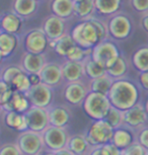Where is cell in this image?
Here are the masks:
<instances>
[{
	"instance_id": "d590c367",
	"label": "cell",
	"mask_w": 148,
	"mask_h": 155,
	"mask_svg": "<svg viewBox=\"0 0 148 155\" xmlns=\"http://www.w3.org/2000/svg\"><path fill=\"white\" fill-rule=\"evenodd\" d=\"M21 72H24V69H22L21 67L9 66L3 70L2 76H1V80H3L4 82H6L7 84L10 85L11 82H12V80L15 78V76H17Z\"/></svg>"
},
{
	"instance_id": "f907efd6",
	"label": "cell",
	"mask_w": 148,
	"mask_h": 155,
	"mask_svg": "<svg viewBox=\"0 0 148 155\" xmlns=\"http://www.w3.org/2000/svg\"><path fill=\"white\" fill-rule=\"evenodd\" d=\"M74 2H78V1H80V0H73Z\"/></svg>"
},
{
	"instance_id": "ee69618b",
	"label": "cell",
	"mask_w": 148,
	"mask_h": 155,
	"mask_svg": "<svg viewBox=\"0 0 148 155\" xmlns=\"http://www.w3.org/2000/svg\"><path fill=\"white\" fill-rule=\"evenodd\" d=\"M28 78H30V81L31 83V85H36V84H39L41 81V77L38 73H31L28 74Z\"/></svg>"
},
{
	"instance_id": "3957f363",
	"label": "cell",
	"mask_w": 148,
	"mask_h": 155,
	"mask_svg": "<svg viewBox=\"0 0 148 155\" xmlns=\"http://www.w3.org/2000/svg\"><path fill=\"white\" fill-rule=\"evenodd\" d=\"M85 114L94 120H104L108 115L112 104L108 95L100 92H89L82 102Z\"/></svg>"
},
{
	"instance_id": "7a4b0ae2",
	"label": "cell",
	"mask_w": 148,
	"mask_h": 155,
	"mask_svg": "<svg viewBox=\"0 0 148 155\" xmlns=\"http://www.w3.org/2000/svg\"><path fill=\"white\" fill-rule=\"evenodd\" d=\"M71 36L76 45L83 49H92L103 41L95 19H86L78 23L72 31Z\"/></svg>"
},
{
	"instance_id": "e0dca14e",
	"label": "cell",
	"mask_w": 148,
	"mask_h": 155,
	"mask_svg": "<svg viewBox=\"0 0 148 155\" xmlns=\"http://www.w3.org/2000/svg\"><path fill=\"white\" fill-rule=\"evenodd\" d=\"M62 69L63 78L69 82H74V81H79L81 76L84 73L83 62H76V61L67 60L61 65Z\"/></svg>"
},
{
	"instance_id": "277c9868",
	"label": "cell",
	"mask_w": 148,
	"mask_h": 155,
	"mask_svg": "<svg viewBox=\"0 0 148 155\" xmlns=\"http://www.w3.org/2000/svg\"><path fill=\"white\" fill-rule=\"evenodd\" d=\"M120 57V52L114 43L101 41L92 48L91 58L108 70Z\"/></svg>"
},
{
	"instance_id": "52a82bcc",
	"label": "cell",
	"mask_w": 148,
	"mask_h": 155,
	"mask_svg": "<svg viewBox=\"0 0 148 155\" xmlns=\"http://www.w3.org/2000/svg\"><path fill=\"white\" fill-rule=\"evenodd\" d=\"M25 96L31 102V106L47 107H50L52 101H53V91L52 87L47 84L40 82L36 85H31V87L25 92Z\"/></svg>"
},
{
	"instance_id": "8fae6325",
	"label": "cell",
	"mask_w": 148,
	"mask_h": 155,
	"mask_svg": "<svg viewBox=\"0 0 148 155\" xmlns=\"http://www.w3.org/2000/svg\"><path fill=\"white\" fill-rule=\"evenodd\" d=\"M49 39L44 31L35 30L30 31L25 39V47L27 52L34 54H43L47 49Z\"/></svg>"
},
{
	"instance_id": "d6986e66",
	"label": "cell",
	"mask_w": 148,
	"mask_h": 155,
	"mask_svg": "<svg viewBox=\"0 0 148 155\" xmlns=\"http://www.w3.org/2000/svg\"><path fill=\"white\" fill-rule=\"evenodd\" d=\"M49 113V121L50 125L55 127L64 128L68 124L70 115L68 110L63 107H53L48 109Z\"/></svg>"
},
{
	"instance_id": "1f68e13d",
	"label": "cell",
	"mask_w": 148,
	"mask_h": 155,
	"mask_svg": "<svg viewBox=\"0 0 148 155\" xmlns=\"http://www.w3.org/2000/svg\"><path fill=\"white\" fill-rule=\"evenodd\" d=\"M133 139L132 135L130 134L128 131L124 130V129H116L114 132V136H113L112 143L117 146L118 148H120L121 150L127 148L128 146L132 144Z\"/></svg>"
},
{
	"instance_id": "f5cc1de1",
	"label": "cell",
	"mask_w": 148,
	"mask_h": 155,
	"mask_svg": "<svg viewBox=\"0 0 148 155\" xmlns=\"http://www.w3.org/2000/svg\"><path fill=\"white\" fill-rule=\"evenodd\" d=\"M37 1H38V0H37Z\"/></svg>"
},
{
	"instance_id": "d4e9b609",
	"label": "cell",
	"mask_w": 148,
	"mask_h": 155,
	"mask_svg": "<svg viewBox=\"0 0 148 155\" xmlns=\"http://www.w3.org/2000/svg\"><path fill=\"white\" fill-rule=\"evenodd\" d=\"M50 45L53 47L58 55L66 57L68 54V52L76 45V43L74 42L72 36L64 34L62 37H60L59 39H57L55 41H51Z\"/></svg>"
},
{
	"instance_id": "ab89813d",
	"label": "cell",
	"mask_w": 148,
	"mask_h": 155,
	"mask_svg": "<svg viewBox=\"0 0 148 155\" xmlns=\"http://www.w3.org/2000/svg\"><path fill=\"white\" fill-rule=\"evenodd\" d=\"M101 148H103L104 155H122L121 149L118 148L117 146L112 142L101 145Z\"/></svg>"
},
{
	"instance_id": "b9f144b4",
	"label": "cell",
	"mask_w": 148,
	"mask_h": 155,
	"mask_svg": "<svg viewBox=\"0 0 148 155\" xmlns=\"http://www.w3.org/2000/svg\"><path fill=\"white\" fill-rule=\"evenodd\" d=\"M138 143L148 150V128H144L138 134Z\"/></svg>"
},
{
	"instance_id": "ffe728a7",
	"label": "cell",
	"mask_w": 148,
	"mask_h": 155,
	"mask_svg": "<svg viewBox=\"0 0 148 155\" xmlns=\"http://www.w3.org/2000/svg\"><path fill=\"white\" fill-rule=\"evenodd\" d=\"M4 121L9 128H12L18 132H24L28 130V126L25 114L17 113L15 110L6 112L4 117Z\"/></svg>"
},
{
	"instance_id": "4316f807",
	"label": "cell",
	"mask_w": 148,
	"mask_h": 155,
	"mask_svg": "<svg viewBox=\"0 0 148 155\" xmlns=\"http://www.w3.org/2000/svg\"><path fill=\"white\" fill-rule=\"evenodd\" d=\"M12 7L19 16H30L37 9V0H13Z\"/></svg>"
},
{
	"instance_id": "8992f818",
	"label": "cell",
	"mask_w": 148,
	"mask_h": 155,
	"mask_svg": "<svg viewBox=\"0 0 148 155\" xmlns=\"http://www.w3.org/2000/svg\"><path fill=\"white\" fill-rule=\"evenodd\" d=\"M17 146L25 155H39L44 146L42 133L27 130L19 134Z\"/></svg>"
},
{
	"instance_id": "ac0fdd59",
	"label": "cell",
	"mask_w": 148,
	"mask_h": 155,
	"mask_svg": "<svg viewBox=\"0 0 148 155\" xmlns=\"http://www.w3.org/2000/svg\"><path fill=\"white\" fill-rule=\"evenodd\" d=\"M31 102L25 96L24 92L14 91L12 97L8 102L2 104L1 107L5 112H10V110H15L17 113L24 114L25 110L30 109Z\"/></svg>"
},
{
	"instance_id": "bcb514c9",
	"label": "cell",
	"mask_w": 148,
	"mask_h": 155,
	"mask_svg": "<svg viewBox=\"0 0 148 155\" xmlns=\"http://www.w3.org/2000/svg\"><path fill=\"white\" fill-rule=\"evenodd\" d=\"M56 153V155H75L73 152L70 151L67 147H64L62 149H59V150H56V151H53Z\"/></svg>"
},
{
	"instance_id": "30bf717a",
	"label": "cell",
	"mask_w": 148,
	"mask_h": 155,
	"mask_svg": "<svg viewBox=\"0 0 148 155\" xmlns=\"http://www.w3.org/2000/svg\"><path fill=\"white\" fill-rule=\"evenodd\" d=\"M110 35L117 40H124L128 38L132 31V23L126 15L119 14L110 20L108 25Z\"/></svg>"
},
{
	"instance_id": "8d00e7d4",
	"label": "cell",
	"mask_w": 148,
	"mask_h": 155,
	"mask_svg": "<svg viewBox=\"0 0 148 155\" xmlns=\"http://www.w3.org/2000/svg\"><path fill=\"white\" fill-rule=\"evenodd\" d=\"M86 56V50L81 48L80 46L78 45H75L73 48H72L70 51L68 52L67 58L68 60H71V61H76V62H83L84 61V58Z\"/></svg>"
},
{
	"instance_id": "7bdbcfd3",
	"label": "cell",
	"mask_w": 148,
	"mask_h": 155,
	"mask_svg": "<svg viewBox=\"0 0 148 155\" xmlns=\"http://www.w3.org/2000/svg\"><path fill=\"white\" fill-rule=\"evenodd\" d=\"M139 82L145 89L148 90V71H144L140 73L139 76Z\"/></svg>"
},
{
	"instance_id": "816d5d0a",
	"label": "cell",
	"mask_w": 148,
	"mask_h": 155,
	"mask_svg": "<svg viewBox=\"0 0 148 155\" xmlns=\"http://www.w3.org/2000/svg\"><path fill=\"white\" fill-rule=\"evenodd\" d=\"M147 155H148V153H147Z\"/></svg>"
},
{
	"instance_id": "f6af8a7d",
	"label": "cell",
	"mask_w": 148,
	"mask_h": 155,
	"mask_svg": "<svg viewBox=\"0 0 148 155\" xmlns=\"http://www.w3.org/2000/svg\"><path fill=\"white\" fill-rule=\"evenodd\" d=\"M88 155H104L103 152V148H101V145H97V146H94V148L91 149L90 152H89Z\"/></svg>"
},
{
	"instance_id": "f1b7e54d",
	"label": "cell",
	"mask_w": 148,
	"mask_h": 155,
	"mask_svg": "<svg viewBox=\"0 0 148 155\" xmlns=\"http://www.w3.org/2000/svg\"><path fill=\"white\" fill-rule=\"evenodd\" d=\"M83 67H84V73L88 77H90L91 79L103 76L104 74L107 73V69L104 68L100 64H98L92 58H89V59L83 61Z\"/></svg>"
},
{
	"instance_id": "74e56055",
	"label": "cell",
	"mask_w": 148,
	"mask_h": 155,
	"mask_svg": "<svg viewBox=\"0 0 148 155\" xmlns=\"http://www.w3.org/2000/svg\"><path fill=\"white\" fill-rule=\"evenodd\" d=\"M147 153L148 150L140 143H132L130 146L122 150V155H147Z\"/></svg>"
},
{
	"instance_id": "f35d334b",
	"label": "cell",
	"mask_w": 148,
	"mask_h": 155,
	"mask_svg": "<svg viewBox=\"0 0 148 155\" xmlns=\"http://www.w3.org/2000/svg\"><path fill=\"white\" fill-rule=\"evenodd\" d=\"M0 155H22V153L17 145L5 144L2 146Z\"/></svg>"
},
{
	"instance_id": "603a6c76",
	"label": "cell",
	"mask_w": 148,
	"mask_h": 155,
	"mask_svg": "<svg viewBox=\"0 0 148 155\" xmlns=\"http://www.w3.org/2000/svg\"><path fill=\"white\" fill-rule=\"evenodd\" d=\"M21 25V18L15 12L5 13L1 18V28L2 31H5V33L15 35L19 31Z\"/></svg>"
},
{
	"instance_id": "6da1fadb",
	"label": "cell",
	"mask_w": 148,
	"mask_h": 155,
	"mask_svg": "<svg viewBox=\"0 0 148 155\" xmlns=\"http://www.w3.org/2000/svg\"><path fill=\"white\" fill-rule=\"evenodd\" d=\"M112 106L121 110H127L137 104L139 92L137 86L128 80H117L108 93Z\"/></svg>"
},
{
	"instance_id": "60d3db41",
	"label": "cell",
	"mask_w": 148,
	"mask_h": 155,
	"mask_svg": "<svg viewBox=\"0 0 148 155\" xmlns=\"http://www.w3.org/2000/svg\"><path fill=\"white\" fill-rule=\"evenodd\" d=\"M133 8L139 12L148 11V0H131Z\"/></svg>"
},
{
	"instance_id": "ba28073f",
	"label": "cell",
	"mask_w": 148,
	"mask_h": 155,
	"mask_svg": "<svg viewBox=\"0 0 148 155\" xmlns=\"http://www.w3.org/2000/svg\"><path fill=\"white\" fill-rule=\"evenodd\" d=\"M44 146L50 151H56L66 147L68 142V137L63 128L55 127L50 125L42 132Z\"/></svg>"
},
{
	"instance_id": "9c48e42d",
	"label": "cell",
	"mask_w": 148,
	"mask_h": 155,
	"mask_svg": "<svg viewBox=\"0 0 148 155\" xmlns=\"http://www.w3.org/2000/svg\"><path fill=\"white\" fill-rule=\"evenodd\" d=\"M24 114L27 118L28 130L42 133L45 129H47L50 126L48 109L31 106Z\"/></svg>"
},
{
	"instance_id": "9a60e30c",
	"label": "cell",
	"mask_w": 148,
	"mask_h": 155,
	"mask_svg": "<svg viewBox=\"0 0 148 155\" xmlns=\"http://www.w3.org/2000/svg\"><path fill=\"white\" fill-rule=\"evenodd\" d=\"M46 64L47 63H46V57L44 54H34L27 52L22 57L21 68L28 74L31 73L39 74Z\"/></svg>"
},
{
	"instance_id": "c3c4849f",
	"label": "cell",
	"mask_w": 148,
	"mask_h": 155,
	"mask_svg": "<svg viewBox=\"0 0 148 155\" xmlns=\"http://www.w3.org/2000/svg\"><path fill=\"white\" fill-rule=\"evenodd\" d=\"M42 155H56V153L53 151H50V152H47V153H45V154H42Z\"/></svg>"
},
{
	"instance_id": "484cf974",
	"label": "cell",
	"mask_w": 148,
	"mask_h": 155,
	"mask_svg": "<svg viewBox=\"0 0 148 155\" xmlns=\"http://www.w3.org/2000/svg\"><path fill=\"white\" fill-rule=\"evenodd\" d=\"M114 82H115V78L110 74H108V73H106L103 76H100V77L94 78V79L91 80L90 83L91 91L100 92L103 93V94L108 95L110 89L112 88Z\"/></svg>"
},
{
	"instance_id": "2e32d148",
	"label": "cell",
	"mask_w": 148,
	"mask_h": 155,
	"mask_svg": "<svg viewBox=\"0 0 148 155\" xmlns=\"http://www.w3.org/2000/svg\"><path fill=\"white\" fill-rule=\"evenodd\" d=\"M88 94L87 89L80 81H74L69 82L65 88L64 96L66 101L70 102L71 104H79L83 102L84 98Z\"/></svg>"
},
{
	"instance_id": "7402d4cb",
	"label": "cell",
	"mask_w": 148,
	"mask_h": 155,
	"mask_svg": "<svg viewBox=\"0 0 148 155\" xmlns=\"http://www.w3.org/2000/svg\"><path fill=\"white\" fill-rule=\"evenodd\" d=\"M51 9L54 15L59 16L63 19L68 18L74 13V1L73 0H53Z\"/></svg>"
},
{
	"instance_id": "5b68a950",
	"label": "cell",
	"mask_w": 148,
	"mask_h": 155,
	"mask_svg": "<svg viewBox=\"0 0 148 155\" xmlns=\"http://www.w3.org/2000/svg\"><path fill=\"white\" fill-rule=\"evenodd\" d=\"M115 129L106 120H97L88 129L86 139L92 146L104 145L112 142Z\"/></svg>"
},
{
	"instance_id": "7dc6e473",
	"label": "cell",
	"mask_w": 148,
	"mask_h": 155,
	"mask_svg": "<svg viewBox=\"0 0 148 155\" xmlns=\"http://www.w3.org/2000/svg\"><path fill=\"white\" fill-rule=\"evenodd\" d=\"M141 22H142V27H143L144 30L146 31H148V11L144 14L143 16H142Z\"/></svg>"
},
{
	"instance_id": "5bb4252c",
	"label": "cell",
	"mask_w": 148,
	"mask_h": 155,
	"mask_svg": "<svg viewBox=\"0 0 148 155\" xmlns=\"http://www.w3.org/2000/svg\"><path fill=\"white\" fill-rule=\"evenodd\" d=\"M39 75L41 77V81L51 87L58 85L63 78L61 66L57 65L55 63L46 64L43 67V69L41 70Z\"/></svg>"
},
{
	"instance_id": "d6a6232c",
	"label": "cell",
	"mask_w": 148,
	"mask_h": 155,
	"mask_svg": "<svg viewBox=\"0 0 148 155\" xmlns=\"http://www.w3.org/2000/svg\"><path fill=\"white\" fill-rule=\"evenodd\" d=\"M10 86L14 91H19L24 93L27 92L31 87V83L30 81V78H28V74H27V72L25 71L19 73L12 80Z\"/></svg>"
},
{
	"instance_id": "e575fe53",
	"label": "cell",
	"mask_w": 148,
	"mask_h": 155,
	"mask_svg": "<svg viewBox=\"0 0 148 155\" xmlns=\"http://www.w3.org/2000/svg\"><path fill=\"white\" fill-rule=\"evenodd\" d=\"M127 71V63L124 57L120 56L118 58V60L107 70V73L113 76L114 78H119L125 75V73Z\"/></svg>"
},
{
	"instance_id": "4dcf8cb0",
	"label": "cell",
	"mask_w": 148,
	"mask_h": 155,
	"mask_svg": "<svg viewBox=\"0 0 148 155\" xmlns=\"http://www.w3.org/2000/svg\"><path fill=\"white\" fill-rule=\"evenodd\" d=\"M95 9L94 0H80L74 2V13L81 18H87Z\"/></svg>"
},
{
	"instance_id": "83f0119b",
	"label": "cell",
	"mask_w": 148,
	"mask_h": 155,
	"mask_svg": "<svg viewBox=\"0 0 148 155\" xmlns=\"http://www.w3.org/2000/svg\"><path fill=\"white\" fill-rule=\"evenodd\" d=\"M122 0H94L95 10L104 15H110L120 9Z\"/></svg>"
},
{
	"instance_id": "44dd1931",
	"label": "cell",
	"mask_w": 148,
	"mask_h": 155,
	"mask_svg": "<svg viewBox=\"0 0 148 155\" xmlns=\"http://www.w3.org/2000/svg\"><path fill=\"white\" fill-rule=\"evenodd\" d=\"M90 146L92 145L89 144L86 137L81 135H75L68 139L66 147L73 152L75 155H85L89 154V152H90L91 149H89Z\"/></svg>"
},
{
	"instance_id": "681fc988",
	"label": "cell",
	"mask_w": 148,
	"mask_h": 155,
	"mask_svg": "<svg viewBox=\"0 0 148 155\" xmlns=\"http://www.w3.org/2000/svg\"><path fill=\"white\" fill-rule=\"evenodd\" d=\"M145 110H146L147 116H148V101H147V102H146V106H145Z\"/></svg>"
},
{
	"instance_id": "cb8c5ba5",
	"label": "cell",
	"mask_w": 148,
	"mask_h": 155,
	"mask_svg": "<svg viewBox=\"0 0 148 155\" xmlns=\"http://www.w3.org/2000/svg\"><path fill=\"white\" fill-rule=\"evenodd\" d=\"M17 47V39L13 34L2 31L0 34V55L3 60L5 57H8Z\"/></svg>"
},
{
	"instance_id": "4fadbf2b",
	"label": "cell",
	"mask_w": 148,
	"mask_h": 155,
	"mask_svg": "<svg viewBox=\"0 0 148 155\" xmlns=\"http://www.w3.org/2000/svg\"><path fill=\"white\" fill-rule=\"evenodd\" d=\"M43 31L49 41H55L65 34V22L57 15L49 16L44 22Z\"/></svg>"
},
{
	"instance_id": "7c38bea8",
	"label": "cell",
	"mask_w": 148,
	"mask_h": 155,
	"mask_svg": "<svg viewBox=\"0 0 148 155\" xmlns=\"http://www.w3.org/2000/svg\"><path fill=\"white\" fill-rule=\"evenodd\" d=\"M147 118L148 116L146 110H145V107L140 104H136L129 110H124L125 125H128L130 127H140L146 123Z\"/></svg>"
},
{
	"instance_id": "f546056e",
	"label": "cell",
	"mask_w": 148,
	"mask_h": 155,
	"mask_svg": "<svg viewBox=\"0 0 148 155\" xmlns=\"http://www.w3.org/2000/svg\"><path fill=\"white\" fill-rule=\"evenodd\" d=\"M132 63L140 72L148 71V47L138 49L133 55Z\"/></svg>"
},
{
	"instance_id": "836d02e7",
	"label": "cell",
	"mask_w": 148,
	"mask_h": 155,
	"mask_svg": "<svg viewBox=\"0 0 148 155\" xmlns=\"http://www.w3.org/2000/svg\"><path fill=\"white\" fill-rule=\"evenodd\" d=\"M104 120H106V121L108 122L115 130L116 129H119L122 125L125 124L124 110H121L117 109V107L112 106L111 109L109 110L108 115H107L106 118H104Z\"/></svg>"
}]
</instances>
